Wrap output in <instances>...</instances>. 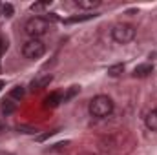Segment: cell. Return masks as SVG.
I'll return each instance as SVG.
<instances>
[{"mask_svg":"<svg viewBox=\"0 0 157 155\" xmlns=\"http://www.w3.org/2000/svg\"><path fill=\"white\" fill-rule=\"evenodd\" d=\"M88 110H90V115L95 119H106L113 112V100L108 95H97L90 100Z\"/></svg>","mask_w":157,"mask_h":155,"instance_id":"1","label":"cell"},{"mask_svg":"<svg viewBox=\"0 0 157 155\" xmlns=\"http://www.w3.org/2000/svg\"><path fill=\"white\" fill-rule=\"evenodd\" d=\"M49 29H51V22H48L44 17H31L24 24V31L31 39H39L42 35H46Z\"/></svg>","mask_w":157,"mask_h":155,"instance_id":"2","label":"cell"},{"mask_svg":"<svg viewBox=\"0 0 157 155\" xmlns=\"http://www.w3.org/2000/svg\"><path fill=\"white\" fill-rule=\"evenodd\" d=\"M135 35H137V29L132 24H117L112 29V37L117 44H128L135 39Z\"/></svg>","mask_w":157,"mask_h":155,"instance_id":"3","label":"cell"},{"mask_svg":"<svg viewBox=\"0 0 157 155\" xmlns=\"http://www.w3.org/2000/svg\"><path fill=\"white\" fill-rule=\"evenodd\" d=\"M46 53V46L40 39H29L24 46H22V55L28 60H37Z\"/></svg>","mask_w":157,"mask_h":155,"instance_id":"4","label":"cell"},{"mask_svg":"<svg viewBox=\"0 0 157 155\" xmlns=\"http://www.w3.org/2000/svg\"><path fill=\"white\" fill-rule=\"evenodd\" d=\"M51 80H53V75L51 73H42V75H39L37 78L31 80V89H42V88L49 86Z\"/></svg>","mask_w":157,"mask_h":155,"instance_id":"5","label":"cell"},{"mask_svg":"<svg viewBox=\"0 0 157 155\" xmlns=\"http://www.w3.org/2000/svg\"><path fill=\"white\" fill-rule=\"evenodd\" d=\"M62 102V93L60 91H53L44 99V108H57Z\"/></svg>","mask_w":157,"mask_h":155,"instance_id":"6","label":"cell"},{"mask_svg":"<svg viewBox=\"0 0 157 155\" xmlns=\"http://www.w3.org/2000/svg\"><path fill=\"white\" fill-rule=\"evenodd\" d=\"M154 73V66L152 64H148V62H144V64H139L135 70H133V77H148V75H152Z\"/></svg>","mask_w":157,"mask_h":155,"instance_id":"7","label":"cell"},{"mask_svg":"<svg viewBox=\"0 0 157 155\" xmlns=\"http://www.w3.org/2000/svg\"><path fill=\"white\" fill-rule=\"evenodd\" d=\"M95 17H99V15H97V13H90V15H73V17L66 18L64 22H66V24H77V22H86V20H91V18H95Z\"/></svg>","mask_w":157,"mask_h":155,"instance_id":"8","label":"cell"},{"mask_svg":"<svg viewBox=\"0 0 157 155\" xmlns=\"http://www.w3.org/2000/svg\"><path fill=\"white\" fill-rule=\"evenodd\" d=\"M144 122H146V128H148V130L157 131V108H155V110H152V112L146 115Z\"/></svg>","mask_w":157,"mask_h":155,"instance_id":"9","label":"cell"},{"mask_svg":"<svg viewBox=\"0 0 157 155\" xmlns=\"http://www.w3.org/2000/svg\"><path fill=\"white\" fill-rule=\"evenodd\" d=\"M75 4L80 9H95L101 6V0H77Z\"/></svg>","mask_w":157,"mask_h":155,"instance_id":"10","label":"cell"},{"mask_svg":"<svg viewBox=\"0 0 157 155\" xmlns=\"http://www.w3.org/2000/svg\"><path fill=\"white\" fill-rule=\"evenodd\" d=\"M70 146V141H66V142H57V144H53L51 148H46L44 150V153H55V152H62V150H66Z\"/></svg>","mask_w":157,"mask_h":155,"instance_id":"11","label":"cell"},{"mask_svg":"<svg viewBox=\"0 0 157 155\" xmlns=\"http://www.w3.org/2000/svg\"><path fill=\"white\" fill-rule=\"evenodd\" d=\"M121 73H124V64H113L108 68V75L110 77H119Z\"/></svg>","mask_w":157,"mask_h":155,"instance_id":"12","label":"cell"},{"mask_svg":"<svg viewBox=\"0 0 157 155\" xmlns=\"http://www.w3.org/2000/svg\"><path fill=\"white\" fill-rule=\"evenodd\" d=\"M49 4H51V0H49V2H48V0H46V2H35V4H31L29 9L35 11V13H40V11H46V9L49 7Z\"/></svg>","mask_w":157,"mask_h":155,"instance_id":"13","label":"cell"},{"mask_svg":"<svg viewBox=\"0 0 157 155\" xmlns=\"http://www.w3.org/2000/svg\"><path fill=\"white\" fill-rule=\"evenodd\" d=\"M15 112V102L13 100H2V113L4 115H9Z\"/></svg>","mask_w":157,"mask_h":155,"instance_id":"14","label":"cell"},{"mask_svg":"<svg viewBox=\"0 0 157 155\" xmlns=\"http://www.w3.org/2000/svg\"><path fill=\"white\" fill-rule=\"evenodd\" d=\"M78 89H80L78 86H71V88L68 89V93L62 97V102H68V100H71V99H73V97H75V95L78 93Z\"/></svg>","mask_w":157,"mask_h":155,"instance_id":"15","label":"cell"},{"mask_svg":"<svg viewBox=\"0 0 157 155\" xmlns=\"http://www.w3.org/2000/svg\"><path fill=\"white\" fill-rule=\"evenodd\" d=\"M24 95H26V89H24L22 86H17V88L11 89V97H13V99H22Z\"/></svg>","mask_w":157,"mask_h":155,"instance_id":"16","label":"cell"},{"mask_svg":"<svg viewBox=\"0 0 157 155\" xmlns=\"http://www.w3.org/2000/svg\"><path fill=\"white\" fill-rule=\"evenodd\" d=\"M2 13L6 17H13V6L11 4H2Z\"/></svg>","mask_w":157,"mask_h":155,"instance_id":"17","label":"cell"},{"mask_svg":"<svg viewBox=\"0 0 157 155\" xmlns=\"http://www.w3.org/2000/svg\"><path fill=\"white\" fill-rule=\"evenodd\" d=\"M20 130H24L22 133H35L37 131V128H31V126H18V131Z\"/></svg>","mask_w":157,"mask_h":155,"instance_id":"18","label":"cell"},{"mask_svg":"<svg viewBox=\"0 0 157 155\" xmlns=\"http://www.w3.org/2000/svg\"><path fill=\"white\" fill-rule=\"evenodd\" d=\"M6 49H7V42H6V40L0 37V55H2V53H4Z\"/></svg>","mask_w":157,"mask_h":155,"instance_id":"19","label":"cell"},{"mask_svg":"<svg viewBox=\"0 0 157 155\" xmlns=\"http://www.w3.org/2000/svg\"><path fill=\"white\" fill-rule=\"evenodd\" d=\"M55 133H57V131H48V133H44V135H40V137H39V141H46L48 137H51V135H55Z\"/></svg>","mask_w":157,"mask_h":155,"instance_id":"20","label":"cell"},{"mask_svg":"<svg viewBox=\"0 0 157 155\" xmlns=\"http://www.w3.org/2000/svg\"><path fill=\"white\" fill-rule=\"evenodd\" d=\"M2 88H4V82H2V80H0V89H2Z\"/></svg>","mask_w":157,"mask_h":155,"instance_id":"21","label":"cell"},{"mask_svg":"<svg viewBox=\"0 0 157 155\" xmlns=\"http://www.w3.org/2000/svg\"><path fill=\"white\" fill-rule=\"evenodd\" d=\"M2 155H13V153H2Z\"/></svg>","mask_w":157,"mask_h":155,"instance_id":"22","label":"cell"},{"mask_svg":"<svg viewBox=\"0 0 157 155\" xmlns=\"http://www.w3.org/2000/svg\"><path fill=\"white\" fill-rule=\"evenodd\" d=\"M0 9H2V6H0Z\"/></svg>","mask_w":157,"mask_h":155,"instance_id":"23","label":"cell"}]
</instances>
